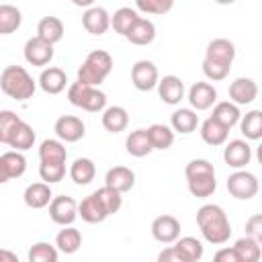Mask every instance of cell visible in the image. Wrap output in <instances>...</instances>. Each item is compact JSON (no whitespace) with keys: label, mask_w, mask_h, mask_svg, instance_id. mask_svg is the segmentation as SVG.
Wrapping results in <instances>:
<instances>
[{"label":"cell","mask_w":262,"mask_h":262,"mask_svg":"<svg viewBox=\"0 0 262 262\" xmlns=\"http://www.w3.org/2000/svg\"><path fill=\"white\" fill-rule=\"evenodd\" d=\"M196 225L205 242L213 246H223L231 237V223L227 219V213L215 203H207L196 211Z\"/></svg>","instance_id":"1"},{"label":"cell","mask_w":262,"mask_h":262,"mask_svg":"<svg viewBox=\"0 0 262 262\" xmlns=\"http://www.w3.org/2000/svg\"><path fill=\"white\" fill-rule=\"evenodd\" d=\"M186 186L188 192L196 199H207L215 192L217 180H215V168L209 160H190L184 168Z\"/></svg>","instance_id":"2"},{"label":"cell","mask_w":262,"mask_h":262,"mask_svg":"<svg viewBox=\"0 0 262 262\" xmlns=\"http://www.w3.org/2000/svg\"><path fill=\"white\" fill-rule=\"evenodd\" d=\"M0 88L14 100H29L37 90V82L23 66H6L0 74Z\"/></svg>","instance_id":"3"},{"label":"cell","mask_w":262,"mask_h":262,"mask_svg":"<svg viewBox=\"0 0 262 262\" xmlns=\"http://www.w3.org/2000/svg\"><path fill=\"white\" fill-rule=\"evenodd\" d=\"M113 70V57L104 49H94L86 55L84 63L78 68V82L88 86H100Z\"/></svg>","instance_id":"4"},{"label":"cell","mask_w":262,"mask_h":262,"mask_svg":"<svg viewBox=\"0 0 262 262\" xmlns=\"http://www.w3.org/2000/svg\"><path fill=\"white\" fill-rule=\"evenodd\" d=\"M68 100L70 104L84 108L88 113H100L106 106V94L102 90H98L96 86L82 84L78 80L68 86Z\"/></svg>","instance_id":"5"},{"label":"cell","mask_w":262,"mask_h":262,"mask_svg":"<svg viewBox=\"0 0 262 262\" xmlns=\"http://www.w3.org/2000/svg\"><path fill=\"white\" fill-rule=\"evenodd\" d=\"M258 188H260V184H258L256 174H252V172H248L244 168L235 170L227 178V190L237 201H250L252 196L258 194Z\"/></svg>","instance_id":"6"},{"label":"cell","mask_w":262,"mask_h":262,"mask_svg":"<svg viewBox=\"0 0 262 262\" xmlns=\"http://www.w3.org/2000/svg\"><path fill=\"white\" fill-rule=\"evenodd\" d=\"M49 217L53 223L57 225H72L78 217V203L72 199V196H66V194H59V196H53L49 201Z\"/></svg>","instance_id":"7"},{"label":"cell","mask_w":262,"mask_h":262,"mask_svg":"<svg viewBox=\"0 0 262 262\" xmlns=\"http://www.w3.org/2000/svg\"><path fill=\"white\" fill-rule=\"evenodd\" d=\"M160 80V74H158V68L154 61L149 59H139L137 63H133L131 68V82L133 86L139 90V92H149L156 88Z\"/></svg>","instance_id":"8"},{"label":"cell","mask_w":262,"mask_h":262,"mask_svg":"<svg viewBox=\"0 0 262 262\" xmlns=\"http://www.w3.org/2000/svg\"><path fill=\"white\" fill-rule=\"evenodd\" d=\"M53 131L57 135V139L66 141V143H76L80 141L84 135H86V125L80 117H74V115H61L55 125H53Z\"/></svg>","instance_id":"9"},{"label":"cell","mask_w":262,"mask_h":262,"mask_svg":"<svg viewBox=\"0 0 262 262\" xmlns=\"http://www.w3.org/2000/svg\"><path fill=\"white\" fill-rule=\"evenodd\" d=\"M23 55H25L27 63L37 66V68H45L53 59V45L39 39V37H31L23 47Z\"/></svg>","instance_id":"10"},{"label":"cell","mask_w":262,"mask_h":262,"mask_svg":"<svg viewBox=\"0 0 262 262\" xmlns=\"http://www.w3.org/2000/svg\"><path fill=\"white\" fill-rule=\"evenodd\" d=\"M192 111H207L217 102V90L209 82H194L186 94Z\"/></svg>","instance_id":"11"},{"label":"cell","mask_w":262,"mask_h":262,"mask_svg":"<svg viewBox=\"0 0 262 262\" xmlns=\"http://www.w3.org/2000/svg\"><path fill=\"white\" fill-rule=\"evenodd\" d=\"M223 160L233 170L246 168L252 160V147H250L248 139H231L223 149Z\"/></svg>","instance_id":"12"},{"label":"cell","mask_w":262,"mask_h":262,"mask_svg":"<svg viewBox=\"0 0 262 262\" xmlns=\"http://www.w3.org/2000/svg\"><path fill=\"white\" fill-rule=\"evenodd\" d=\"M151 235L160 244H174L180 235V221L174 215H160L151 221Z\"/></svg>","instance_id":"13"},{"label":"cell","mask_w":262,"mask_h":262,"mask_svg":"<svg viewBox=\"0 0 262 262\" xmlns=\"http://www.w3.org/2000/svg\"><path fill=\"white\" fill-rule=\"evenodd\" d=\"M82 27L90 35H104L111 29V14L102 6H90L82 14Z\"/></svg>","instance_id":"14"},{"label":"cell","mask_w":262,"mask_h":262,"mask_svg":"<svg viewBox=\"0 0 262 262\" xmlns=\"http://www.w3.org/2000/svg\"><path fill=\"white\" fill-rule=\"evenodd\" d=\"M227 94H229V100L235 102L237 106L239 104H252L258 96V84L252 78H235L229 84Z\"/></svg>","instance_id":"15"},{"label":"cell","mask_w":262,"mask_h":262,"mask_svg":"<svg viewBox=\"0 0 262 262\" xmlns=\"http://www.w3.org/2000/svg\"><path fill=\"white\" fill-rule=\"evenodd\" d=\"M158 96L162 98V102L166 104H178L184 98V82L178 76H164L158 80Z\"/></svg>","instance_id":"16"},{"label":"cell","mask_w":262,"mask_h":262,"mask_svg":"<svg viewBox=\"0 0 262 262\" xmlns=\"http://www.w3.org/2000/svg\"><path fill=\"white\" fill-rule=\"evenodd\" d=\"M104 184L115 188V190H119L121 194L129 192L135 186V172L131 168H127V166H113L104 174Z\"/></svg>","instance_id":"17"},{"label":"cell","mask_w":262,"mask_h":262,"mask_svg":"<svg viewBox=\"0 0 262 262\" xmlns=\"http://www.w3.org/2000/svg\"><path fill=\"white\" fill-rule=\"evenodd\" d=\"M205 59H211V61H217L223 66H231L235 59V45L223 37L213 39L205 49Z\"/></svg>","instance_id":"18"},{"label":"cell","mask_w":262,"mask_h":262,"mask_svg":"<svg viewBox=\"0 0 262 262\" xmlns=\"http://www.w3.org/2000/svg\"><path fill=\"white\" fill-rule=\"evenodd\" d=\"M39 86L45 94H59L68 86V76L61 68H55V66L43 68V72L39 76Z\"/></svg>","instance_id":"19"},{"label":"cell","mask_w":262,"mask_h":262,"mask_svg":"<svg viewBox=\"0 0 262 262\" xmlns=\"http://www.w3.org/2000/svg\"><path fill=\"white\" fill-rule=\"evenodd\" d=\"M51 199H53V192H51V184L47 182H33L23 192V201L29 209H43L49 205Z\"/></svg>","instance_id":"20"},{"label":"cell","mask_w":262,"mask_h":262,"mask_svg":"<svg viewBox=\"0 0 262 262\" xmlns=\"http://www.w3.org/2000/svg\"><path fill=\"white\" fill-rule=\"evenodd\" d=\"M127 41L133 43V45H149L154 39H156V25L149 20V18H143L139 16L131 27L129 31L125 33Z\"/></svg>","instance_id":"21"},{"label":"cell","mask_w":262,"mask_h":262,"mask_svg":"<svg viewBox=\"0 0 262 262\" xmlns=\"http://www.w3.org/2000/svg\"><path fill=\"white\" fill-rule=\"evenodd\" d=\"M78 215L86 221V223H102L108 215H106V211H104V207L100 205V201H98V196L92 192V194H88L86 199H82L80 203H78Z\"/></svg>","instance_id":"22"},{"label":"cell","mask_w":262,"mask_h":262,"mask_svg":"<svg viewBox=\"0 0 262 262\" xmlns=\"http://www.w3.org/2000/svg\"><path fill=\"white\" fill-rule=\"evenodd\" d=\"M129 125V113L115 104V106H104L102 111V127L108 131V133H121L125 131Z\"/></svg>","instance_id":"23"},{"label":"cell","mask_w":262,"mask_h":262,"mask_svg":"<svg viewBox=\"0 0 262 262\" xmlns=\"http://www.w3.org/2000/svg\"><path fill=\"white\" fill-rule=\"evenodd\" d=\"M199 125V115L192 108H176L170 115V127L172 131L180 133V135H188L196 129Z\"/></svg>","instance_id":"24"},{"label":"cell","mask_w":262,"mask_h":262,"mask_svg":"<svg viewBox=\"0 0 262 262\" xmlns=\"http://www.w3.org/2000/svg\"><path fill=\"white\" fill-rule=\"evenodd\" d=\"M125 147H127V154L133 158H145L147 154H151L154 147H151V141L147 137V129L131 131L125 139Z\"/></svg>","instance_id":"25"},{"label":"cell","mask_w":262,"mask_h":262,"mask_svg":"<svg viewBox=\"0 0 262 262\" xmlns=\"http://www.w3.org/2000/svg\"><path fill=\"white\" fill-rule=\"evenodd\" d=\"M174 248L178 250L182 262H199L205 254V246L201 244V239L192 237V235H184V237H176Z\"/></svg>","instance_id":"26"},{"label":"cell","mask_w":262,"mask_h":262,"mask_svg":"<svg viewBox=\"0 0 262 262\" xmlns=\"http://www.w3.org/2000/svg\"><path fill=\"white\" fill-rule=\"evenodd\" d=\"M211 117H213L215 121H219L225 129H231V127H235V125L239 123L242 113H239V106H237L235 102H231V100H221V102H215Z\"/></svg>","instance_id":"27"},{"label":"cell","mask_w":262,"mask_h":262,"mask_svg":"<svg viewBox=\"0 0 262 262\" xmlns=\"http://www.w3.org/2000/svg\"><path fill=\"white\" fill-rule=\"evenodd\" d=\"M231 248H233V252L237 256V262H258L262 258L260 242L250 237V235H244V237L235 239V244Z\"/></svg>","instance_id":"28"},{"label":"cell","mask_w":262,"mask_h":262,"mask_svg":"<svg viewBox=\"0 0 262 262\" xmlns=\"http://www.w3.org/2000/svg\"><path fill=\"white\" fill-rule=\"evenodd\" d=\"M37 37L47 41V43H51V45L59 43L61 37H63V23H61V18H57V16H43L39 20V25H37Z\"/></svg>","instance_id":"29"},{"label":"cell","mask_w":262,"mask_h":262,"mask_svg":"<svg viewBox=\"0 0 262 262\" xmlns=\"http://www.w3.org/2000/svg\"><path fill=\"white\" fill-rule=\"evenodd\" d=\"M227 135H229V129H225L219 121H215L213 117L205 119L201 123V137L207 145H223L227 141Z\"/></svg>","instance_id":"30"},{"label":"cell","mask_w":262,"mask_h":262,"mask_svg":"<svg viewBox=\"0 0 262 262\" xmlns=\"http://www.w3.org/2000/svg\"><path fill=\"white\" fill-rule=\"evenodd\" d=\"M68 149L61 139H43L39 145V160L49 164H66Z\"/></svg>","instance_id":"31"},{"label":"cell","mask_w":262,"mask_h":262,"mask_svg":"<svg viewBox=\"0 0 262 262\" xmlns=\"http://www.w3.org/2000/svg\"><path fill=\"white\" fill-rule=\"evenodd\" d=\"M96 176V166L90 158H76L70 166V178L78 184V186H86L94 180Z\"/></svg>","instance_id":"32"},{"label":"cell","mask_w":262,"mask_h":262,"mask_svg":"<svg viewBox=\"0 0 262 262\" xmlns=\"http://www.w3.org/2000/svg\"><path fill=\"white\" fill-rule=\"evenodd\" d=\"M82 246V233L74 225H63V229L55 235V248L61 254H74Z\"/></svg>","instance_id":"33"},{"label":"cell","mask_w":262,"mask_h":262,"mask_svg":"<svg viewBox=\"0 0 262 262\" xmlns=\"http://www.w3.org/2000/svg\"><path fill=\"white\" fill-rule=\"evenodd\" d=\"M239 131L246 139L250 141H258L262 137V113L258 108L246 113L244 117H239Z\"/></svg>","instance_id":"34"},{"label":"cell","mask_w":262,"mask_h":262,"mask_svg":"<svg viewBox=\"0 0 262 262\" xmlns=\"http://www.w3.org/2000/svg\"><path fill=\"white\" fill-rule=\"evenodd\" d=\"M33 143H35V131H33V127L29 123L20 121L16 125V129L12 131V135H10V139H8L6 145H10L16 151H27V149L33 147Z\"/></svg>","instance_id":"35"},{"label":"cell","mask_w":262,"mask_h":262,"mask_svg":"<svg viewBox=\"0 0 262 262\" xmlns=\"http://www.w3.org/2000/svg\"><path fill=\"white\" fill-rule=\"evenodd\" d=\"M147 137L151 141V147L154 149H162V151L168 149V147H172V143H174V131H172V127L162 125V123L149 125L147 127Z\"/></svg>","instance_id":"36"},{"label":"cell","mask_w":262,"mask_h":262,"mask_svg":"<svg viewBox=\"0 0 262 262\" xmlns=\"http://www.w3.org/2000/svg\"><path fill=\"white\" fill-rule=\"evenodd\" d=\"M23 23V12L12 4H0V35L14 33Z\"/></svg>","instance_id":"37"},{"label":"cell","mask_w":262,"mask_h":262,"mask_svg":"<svg viewBox=\"0 0 262 262\" xmlns=\"http://www.w3.org/2000/svg\"><path fill=\"white\" fill-rule=\"evenodd\" d=\"M137 18H139V14H137L135 8H131V6H121V8L115 10V14L111 16V27L115 29V33H119V35L125 37V33L129 31V27H131Z\"/></svg>","instance_id":"38"},{"label":"cell","mask_w":262,"mask_h":262,"mask_svg":"<svg viewBox=\"0 0 262 262\" xmlns=\"http://www.w3.org/2000/svg\"><path fill=\"white\" fill-rule=\"evenodd\" d=\"M94 194L98 196V201H100V205L104 207V211H106L108 217L115 215V213H119V209H121V205H123V196H121L119 190H115V188H111V186L104 184L102 188L94 190Z\"/></svg>","instance_id":"39"},{"label":"cell","mask_w":262,"mask_h":262,"mask_svg":"<svg viewBox=\"0 0 262 262\" xmlns=\"http://www.w3.org/2000/svg\"><path fill=\"white\" fill-rule=\"evenodd\" d=\"M27 258H29V262H57L59 250L47 242H37L29 248Z\"/></svg>","instance_id":"40"},{"label":"cell","mask_w":262,"mask_h":262,"mask_svg":"<svg viewBox=\"0 0 262 262\" xmlns=\"http://www.w3.org/2000/svg\"><path fill=\"white\" fill-rule=\"evenodd\" d=\"M2 160L8 168V174L10 178H20L27 170V158L23 156V151H16V149H10V151H4L2 154Z\"/></svg>","instance_id":"41"},{"label":"cell","mask_w":262,"mask_h":262,"mask_svg":"<svg viewBox=\"0 0 262 262\" xmlns=\"http://www.w3.org/2000/svg\"><path fill=\"white\" fill-rule=\"evenodd\" d=\"M39 176L43 182L47 184H55L61 182L66 176V164H49V162H41L39 164Z\"/></svg>","instance_id":"42"},{"label":"cell","mask_w":262,"mask_h":262,"mask_svg":"<svg viewBox=\"0 0 262 262\" xmlns=\"http://www.w3.org/2000/svg\"><path fill=\"white\" fill-rule=\"evenodd\" d=\"M23 119L14 111H0V143H8L12 131Z\"/></svg>","instance_id":"43"},{"label":"cell","mask_w":262,"mask_h":262,"mask_svg":"<svg viewBox=\"0 0 262 262\" xmlns=\"http://www.w3.org/2000/svg\"><path fill=\"white\" fill-rule=\"evenodd\" d=\"M135 6L143 14H166L172 10L174 0H135Z\"/></svg>","instance_id":"44"},{"label":"cell","mask_w":262,"mask_h":262,"mask_svg":"<svg viewBox=\"0 0 262 262\" xmlns=\"http://www.w3.org/2000/svg\"><path fill=\"white\" fill-rule=\"evenodd\" d=\"M229 70H231V66H223V63H217V61H211V59H203V74L213 82L225 80L229 76Z\"/></svg>","instance_id":"45"},{"label":"cell","mask_w":262,"mask_h":262,"mask_svg":"<svg viewBox=\"0 0 262 262\" xmlns=\"http://www.w3.org/2000/svg\"><path fill=\"white\" fill-rule=\"evenodd\" d=\"M246 235H250V237L262 242V215H260V213L252 215V217L246 221Z\"/></svg>","instance_id":"46"},{"label":"cell","mask_w":262,"mask_h":262,"mask_svg":"<svg viewBox=\"0 0 262 262\" xmlns=\"http://www.w3.org/2000/svg\"><path fill=\"white\" fill-rule=\"evenodd\" d=\"M158 262H182V258L174 246H168L158 254Z\"/></svg>","instance_id":"47"},{"label":"cell","mask_w":262,"mask_h":262,"mask_svg":"<svg viewBox=\"0 0 262 262\" xmlns=\"http://www.w3.org/2000/svg\"><path fill=\"white\" fill-rule=\"evenodd\" d=\"M217 262H237V256H235V252H233V248H221V250H217L215 252V256H213Z\"/></svg>","instance_id":"48"},{"label":"cell","mask_w":262,"mask_h":262,"mask_svg":"<svg viewBox=\"0 0 262 262\" xmlns=\"http://www.w3.org/2000/svg\"><path fill=\"white\" fill-rule=\"evenodd\" d=\"M0 262H18V258H16V254H14V252L0 248Z\"/></svg>","instance_id":"49"},{"label":"cell","mask_w":262,"mask_h":262,"mask_svg":"<svg viewBox=\"0 0 262 262\" xmlns=\"http://www.w3.org/2000/svg\"><path fill=\"white\" fill-rule=\"evenodd\" d=\"M8 180H10V174H8V168H6V164L0 156V184H6Z\"/></svg>","instance_id":"50"},{"label":"cell","mask_w":262,"mask_h":262,"mask_svg":"<svg viewBox=\"0 0 262 262\" xmlns=\"http://www.w3.org/2000/svg\"><path fill=\"white\" fill-rule=\"evenodd\" d=\"M94 2L96 0H72V4L80 6V8H90V6H94Z\"/></svg>","instance_id":"51"},{"label":"cell","mask_w":262,"mask_h":262,"mask_svg":"<svg viewBox=\"0 0 262 262\" xmlns=\"http://www.w3.org/2000/svg\"><path fill=\"white\" fill-rule=\"evenodd\" d=\"M217 4H221V6H227V4H233L235 0H215Z\"/></svg>","instance_id":"52"}]
</instances>
